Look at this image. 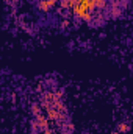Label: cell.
<instances>
[{
  "mask_svg": "<svg viewBox=\"0 0 133 134\" xmlns=\"http://www.w3.org/2000/svg\"><path fill=\"white\" fill-rule=\"evenodd\" d=\"M58 3V0H39V3H38V9H41V11H50L55 5Z\"/></svg>",
  "mask_w": 133,
  "mask_h": 134,
  "instance_id": "obj_1",
  "label": "cell"
},
{
  "mask_svg": "<svg viewBox=\"0 0 133 134\" xmlns=\"http://www.w3.org/2000/svg\"><path fill=\"white\" fill-rule=\"evenodd\" d=\"M75 3H77V0H61L60 6H61V9H72Z\"/></svg>",
  "mask_w": 133,
  "mask_h": 134,
  "instance_id": "obj_2",
  "label": "cell"
},
{
  "mask_svg": "<svg viewBox=\"0 0 133 134\" xmlns=\"http://www.w3.org/2000/svg\"><path fill=\"white\" fill-rule=\"evenodd\" d=\"M45 108H47V119L49 120H57L58 119V111L53 109V108H49V106H45Z\"/></svg>",
  "mask_w": 133,
  "mask_h": 134,
  "instance_id": "obj_3",
  "label": "cell"
},
{
  "mask_svg": "<svg viewBox=\"0 0 133 134\" xmlns=\"http://www.w3.org/2000/svg\"><path fill=\"white\" fill-rule=\"evenodd\" d=\"M36 122H38V126H41L42 130H47V119L44 115H36Z\"/></svg>",
  "mask_w": 133,
  "mask_h": 134,
  "instance_id": "obj_4",
  "label": "cell"
},
{
  "mask_svg": "<svg viewBox=\"0 0 133 134\" xmlns=\"http://www.w3.org/2000/svg\"><path fill=\"white\" fill-rule=\"evenodd\" d=\"M117 131H119L121 134L122 133H129V131H130V125H127V123H119Z\"/></svg>",
  "mask_w": 133,
  "mask_h": 134,
  "instance_id": "obj_5",
  "label": "cell"
},
{
  "mask_svg": "<svg viewBox=\"0 0 133 134\" xmlns=\"http://www.w3.org/2000/svg\"><path fill=\"white\" fill-rule=\"evenodd\" d=\"M94 2H96L97 9H102V8H105V6H106V0H94Z\"/></svg>",
  "mask_w": 133,
  "mask_h": 134,
  "instance_id": "obj_6",
  "label": "cell"
},
{
  "mask_svg": "<svg viewBox=\"0 0 133 134\" xmlns=\"http://www.w3.org/2000/svg\"><path fill=\"white\" fill-rule=\"evenodd\" d=\"M32 111H33L34 115H39V106H36V104H34L33 108H32Z\"/></svg>",
  "mask_w": 133,
  "mask_h": 134,
  "instance_id": "obj_7",
  "label": "cell"
},
{
  "mask_svg": "<svg viewBox=\"0 0 133 134\" xmlns=\"http://www.w3.org/2000/svg\"><path fill=\"white\" fill-rule=\"evenodd\" d=\"M44 134H55V133H53L52 130H49V128H47V130H44Z\"/></svg>",
  "mask_w": 133,
  "mask_h": 134,
  "instance_id": "obj_8",
  "label": "cell"
},
{
  "mask_svg": "<svg viewBox=\"0 0 133 134\" xmlns=\"http://www.w3.org/2000/svg\"><path fill=\"white\" fill-rule=\"evenodd\" d=\"M110 134H121V133H119V131H111Z\"/></svg>",
  "mask_w": 133,
  "mask_h": 134,
  "instance_id": "obj_9",
  "label": "cell"
}]
</instances>
